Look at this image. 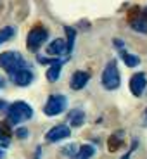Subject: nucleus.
I'll use <instances>...</instances> for the list:
<instances>
[{
	"instance_id": "f257e3e1",
	"label": "nucleus",
	"mask_w": 147,
	"mask_h": 159,
	"mask_svg": "<svg viewBox=\"0 0 147 159\" xmlns=\"http://www.w3.org/2000/svg\"><path fill=\"white\" fill-rule=\"evenodd\" d=\"M33 116V109L30 104L17 100V102L7 106V121L11 125H19L23 121H28Z\"/></svg>"
},
{
	"instance_id": "f03ea898",
	"label": "nucleus",
	"mask_w": 147,
	"mask_h": 159,
	"mask_svg": "<svg viewBox=\"0 0 147 159\" xmlns=\"http://www.w3.org/2000/svg\"><path fill=\"white\" fill-rule=\"evenodd\" d=\"M0 68L4 69L7 75L17 71L21 68H26V61L23 59L19 52H14V50H9L0 54Z\"/></svg>"
},
{
	"instance_id": "7ed1b4c3",
	"label": "nucleus",
	"mask_w": 147,
	"mask_h": 159,
	"mask_svg": "<svg viewBox=\"0 0 147 159\" xmlns=\"http://www.w3.org/2000/svg\"><path fill=\"white\" fill-rule=\"evenodd\" d=\"M121 83V76H119L118 66L114 61H109L102 71V87L106 90H116Z\"/></svg>"
},
{
	"instance_id": "20e7f679",
	"label": "nucleus",
	"mask_w": 147,
	"mask_h": 159,
	"mask_svg": "<svg viewBox=\"0 0 147 159\" xmlns=\"http://www.w3.org/2000/svg\"><path fill=\"white\" fill-rule=\"evenodd\" d=\"M66 106H68V99L66 97L61 95V93H52L44 106V112L52 118V116H57L66 111Z\"/></svg>"
},
{
	"instance_id": "39448f33",
	"label": "nucleus",
	"mask_w": 147,
	"mask_h": 159,
	"mask_svg": "<svg viewBox=\"0 0 147 159\" xmlns=\"http://www.w3.org/2000/svg\"><path fill=\"white\" fill-rule=\"evenodd\" d=\"M47 38H48L47 28H44V26H35L33 30H30L28 36H26V47H28V50L36 52L44 45V42Z\"/></svg>"
},
{
	"instance_id": "423d86ee",
	"label": "nucleus",
	"mask_w": 147,
	"mask_h": 159,
	"mask_svg": "<svg viewBox=\"0 0 147 159\" xmlns=\"http://www.w3.org/2000/svg\"><path fill=\"white\" fill-rule=\"evenodd\" d=\"M9 78H11V81L14 85H17V87H28L33 81V73L30 71L28 68H21V69H17V71L11 73Z\"/></svg>"
},
{
	"instance_id": "0eeeda50",
	"label": "nucleus",
	"mask_w": 147,
	"mask_h": 159,
	"mask_svg": "<svg viewBox=\"0 0 147 159\" xmlns=\"http://www.w3.org/2000/svg\"><path fill=\"white\" fill-rule=\"evenodd\" d=\"M69 135H71V128L68 125H57L47 131L45 139H47V142H61V140L68 139Z\"/></svg>"
},
{
	"instance_id": "6e6552de",
	"label": "nucleus",
	"mask_w": 147,
	"mask_h": 159,
	"mask_svg": "<svg viewBox=\"0 0 147 159\" xmlns=\"http://www.w3.org/2000/svg\"><path fill=\"white\" fill-rule=\"evenodd\" d=\"M145 87H147V78H145L144 73H135V75L130 78V90L135 97L142 95Z\"/></svg>"
},
{
	"instance_id": "1a4fd4ad",
	"label": "nucleus",
	"mask_w": 147,
	"mask_h": 159,
	"mask_svg": "<svg viewBox=\"0 0 147 159\" xmlns=\"http://www.w3.org/2000/svg\"><path fill=\"white\" fill-rule=\"evenodd\" d=\"M88 80H90V75L87 71H75L71 76V83L69 85H71L73 90H81L88 83Z\"/></svg>"
},
{
	"instance_id": "9d476101",
	"label": "nucleus",
	"mask_w": 147,
	"mask_h": 159,
	"mask_svg": "<svg viewBox=\"0 0 147 159\" xmlns=\"http://www.w3.org/2000/svg\"><path fill=\"white\" fill-rule=\"evenodd\" d=\"M47 54L48 56H54V57H59V56L68 54V52H66V42H64L62 38L52 40L50 43H48V47H47Z\"/></svg>"
},
{
	"instance_id": "9b49d317",
	"label": "nucleus",
	"mask_w": 147,
	"mask_h": 159,
	"mask_svg": "<svg viewBox=\"0 0 147 159\" xmlns=\"http://www.w3.org/2000/svg\"><path fill=\"white\" fill-rule=\"evenodd\" d=\"M130 26L131 30H135L137 33H147V17L142 14H139V16L131 17L130 19Z\"/></svg>"
},
{
	"instance_id": "f8f14e48",
	"label": "nucleus",
	"mask_w": 147,
	"mask_h": 159,
	"mask_svg": "<svg viewBox=\"0 0 147 159\" xmlns=\"http://www.w3.org/2000/svg\"><path fill=\"white\" fill-rule=\"evenodd\" d=\"M68 121L73 128H78L85 123V112L81 109H71L68 114Z\"/></svg>"
},
{
	"instance_id": "ddd939ff",
	"label": "nucleus",
	"mask_w": 147,
	"mask_h": 159,
	"mask_svg": "<svg viewBox=\"0 0 147 159\" xmlns=\"http://www.w3.org/2000/svg\"><path fill=\"white\" fill-rule=\"evenodd\" d=\"M61 69H62V61H56L50 64V68L47 69V80L48 81H57L61 76Z\"/></svg>"
},
{
	"instance_id": "4468645a",
	"label": "nucleus",
	"mask_w": 147,
	"mask_h": 159,
	"mask_svg": "<svg viewBox=\"0 0 147 159\" xmlns=\"http://www.w3.org/2000/svg\"><path fill=\"white\" fill-rule=\"evenodd\" d=\"M95 154V149H94V145H81V147L76 151L75 154V159H90L92 156Z\"/></svg>"
},
{
	"instance_id": "2eb2a0df",
	"label": "nucleus",
	"mask_w": 147,
	"mask_h": 159,
	"mask_svg": "<svg viewBox=\"0 0 147 159\" xmlns=\"http://www.w3.org/2000/svg\"><path fill=\"white\" fill-rule=\"evenodd\" d=\"M9 143H11V133H9L5 125L0 123V147L5 149V147H9Z\"/></svg>"
},
{
	"instance_id": "dca6fc26",
	"label": "nucleus",
	"mask_w": 147,
	"mask_h": 159,
	"mask_svg": "<svg viewBox=\"0 0 147 159\" xmlns=\"http://www.w3.org/2000/svg\"><path fill=\"white\" fill-rule=\"evenodd\" d=\"M121 57H123V62L126 64L128 68H135V66H139V64H140V59L137 56H133V54L123 52V54H121Z\"/></svg>"
},
{
	"instance_id": "f3484780",
	"label": "nucleus",
	"mask_w": 147,
	"mask_h": 159,
	"mask_svg": "<svg viewBox=\"0 0 147 159\" xmlns=\"http://www.w3.org/2000/svg\"><path fill=\"white\" fill-rule=\"evenodd\" d=\"M14 33H16V30L12 28V26H5V28L0 30V45L5 43L7 40H11L14 36Z\"/></svg>"
},
{
	"instance_id": "a211bd4d",
	"label": "nucleus",
	"mask_w": 147,
	"mask_h": 159,
	"mask_svg": "<svg viewBox=\"0 0 147 159\" xmlns=\"http://www.w3.org/2000/svg\"><path fill=\"white\" fill-rule=\"evenodd\" d=\"M66 33H68V42H66V52L71 54L73 52V47H75V36H76V31L73 28H66Z\"/></svg>"
},
{
	"instance_id": "6ab92c4d",
	"label": "nucleus",
	"mask_w": 147,
	"mask_h": 159,
	"mask_svg": "<svg viewBox=\"0 0 147 159\" xmlns=\"http://www.w3.org/2000/svg\"><path fill=\"white\" fill-rule=\"evenodd\" d=\"M121 143H123V140L119 139V135L111 137V139H109V151H111V152L118 151V149L121 147Z\"/></svg>"
},
{
	"instance_id": "aec40b11",
	"label": "nucleus",
	"mask_w": 147,
	"mask_h": 159,
	"mask_svg": "<svg viewBox=\"0 0 147 159\" xmlns=\"http://www.w3.org/2000/svg\"><path fill=\"white\" fill-rule=\"evenodd\" d=\"M76 151H78V149H76V145H73V143H71V145H68V147H64V149H62V152H64L66 156H69V157H75Z\"/></svg>"
},
{
	"instance_id": "412c9836",
	"label": "nucleus",
	"mask_w": 147,
	"mask_h": 159,
	"mask_svg": "<svg viewBox=\"0 0 147 159\" xmlns=\"http://www.w3.org/2000/svg\"><path fill=\"white\" fill-rule=\"evenodd\" d=\"M16 135L19 137V139H26V137H28V130H26V128H17Z\"/></svg>"
},
{
	"instance_id": "4be33fe9",
	"label": "nucleus",
	"mask_w": 147,
	"mask_h": 159,
	"mask_svg": "<svg viewBox=\"0 0 147 159\" xmlns=\"http://www.w3.org/2000/svg\"><path fill=\"white\" fill-rule=\"evenodd\" d=\"M4 109H7V102L0 99V111H4Z\"/></svg>"
},
{
	"instance_id": "5701e85b",
	"label": "nucleus",
	"mask_w": 147,
	"mask_h": 159,
	"mask_svg": "<svg viewBox=\"0 0 147 159\" xmlns=\"http://www.w3.org/2000/svg\"><path fill=\"white\" fill-rule=\"evenodd\" d=\"M114 43L118 45V48H121V47H123V42H121V40H114Z\"/></svg>"
},
{
	"instance_id": "b1692460",
	"label": "nucleus",
	"mask_w": 147,
	"mask_h": 159,
	"mask_svg": "<svg viewBox=\"0 0 147 159\" xmlns=\"http://www.w3.org/2000/svg\"><path fill=\"white\" fill-rule=\"evenodd\" d=\"M4 157V151H2V147H0V159Z\"/></svg>"
},
{
	"instance_id": "393cba45",
	"label": "nucleus",
	"mask_w": 147,
	"mask_h": 159,
	"mask_svg": "<svg viewBox=\"0 0 147 159\" xmlns=\"http://www.w3.org/2000/svg\"><path fill=\"white\" fill-rule=\"evenodd\" d=\"M2 87H4V80L0 78V88H2Z\"/></svg>"
},
{
	"instance_id": "a878e982",
	"label": "nucleus",
	"mask_w": 147,
	"mask_h": 159,
	"mask_svg": "<svg viewBox=\"0 0 147 159\" xmlns=\"http://www.w3.org/2000/svg\"><path fill=\"white\" fill-rule=\"evenodd\" d=\"M144 16H145V17H147V9H145V11H144Z\"/></svg>"
},
{
	"instance_id": "bb28decb",
	"label": "nucleus",
	"mask_w": 147,
	"mask_h": 159,
	"mask_svg": "<svg viewBox=\"0 0 147 159\" xmlns=\"http://www.w3.org/2000/svg\"><path fill=\"white\" fill-rule=\"evenodd\" d=\"M145 116H147V111H145Z\"/></svg>"
}]
</instances>
